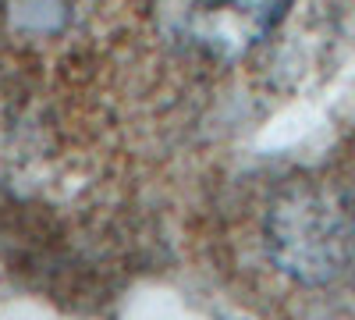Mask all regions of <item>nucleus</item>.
<instances>
[{
  "label": "nucleus",
  "mask_w": 355,
  "mask_h": 320,
  "mask_svg": "<svg viewBox=\"0 0 355 320\" xmlns=\"http://www.w3.org/2000/svg\"><path fill=\"white\" fill-rule=\"evenodd\" d=\"M270 260L299 285H327L355 260V199L327 182H295L266 214Z\"/></svg>",
  "instance_id": "nucleus-1"
},
{
  "label": "nucleus",
  "mask_w": 355,
  "mask_h": 320,
  "mask_svg": "<svg viewBox=\"0 0 355 320\" xmlns=\"http://www.w3.org/2000/svg\"><path fill=\"white\" fill-rule=\"evenodd\" d=\"M291 11V0H157L164 36L210 61H239Z\"/></svg>",
  "instance_id": "nucleus-2"
}]
</instances>
